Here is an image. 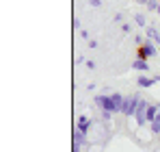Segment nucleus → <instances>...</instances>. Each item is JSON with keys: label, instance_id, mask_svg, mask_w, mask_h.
<instances>
[{"label": "nucleus", "instance_id": "obj_1", "mask_svg": "<svg viewBox=\"0 0 160 152\" xmlns=\"http://www.w3.org/2000/svg\"><path fill=\"white\" fill-rule=\"evenodd\" d=\"M138 102H141V96H136V94H134V96H126V98H123V106H121V113H123V115H128V117L134 115V113H136Z\"/></svg>", "mask_w": 160, "mask_h": 152}, {"label": "nucleus", "instance_id": "obj_2", "mask_svg": "<svg viewBox=\"0 0 160 152\" xmlns=\"http://www.w3.org/2000/svg\"><path fill=\"white\" fill-rule=\"evenodd\" d=\"M95 104H98L102 111L115 113V104H112V98H110V94H100V96H95Z\"/></svg>", "mask_w": 160, "mask_h": 152}, {"label": "nucleus", "instance_id": "obj_3", "mask_svg": "<svg viewBox=\"0 0 160 152\" xmlns=\"http://www.w3.org/2000/svg\"><path fill=\"white\" fill-rule=\"evenodd\" d=\"M147 106H149V104H147V102H145L143 98H141V102H138V106H136V113H134V117H136V122H138V124H145V122H147V120H145Z\"/></svg>", "mask_w": 160, "mask_h": 152}, {"label": "nucleus", "instance_id": "obj_4", "mask_svg": "<svg viewBox=\"0 0 160 152\" xmlns=\"http://www.w3.org/2000/svg\"><path fill=\"white\" fill-rule=\"evenodd\" d=\"M158 113H160V106H158V104H149V106H147V113H145V120L152 124V122L158 117Z\"/></svg>", "mask_w": 160, "mask_h": 152}, {"label": "nucleus", "instance_id": "obj_5", "mask_svg": "<svg viewBox=\"0 0 160 152\" xmlns=\"http://www.w3.org/2000/svg\"><path fill=\"white\" fill-rule=\"evenodd\" d=\"M156 83V78H149V76H138V80H136V85L141 87V89H145V87H152Z\"/></svg>", "mask_w": 160, "mask_h": 152}, {"label": "nucleus", "instance_id": "obj_6", "mask_svg": "<svg viewBox=\"0 0 160 152\" xmlns=\"http://www.w3.org/2000/svg\"><path fill=\"white\" fill-rule=\"evenodd\" d=\"M89 126H91V120H89L87 115H80V117H78V130H80V133H87Z\"/></svg>", "mask_w": 160, "mask_h": 152}, {"label": "nucleus", "instance_id": "obj_7", "mask_svg": "<svg viewBox=\"0 0 160 152\" xmlns=\"http://www.w3.org/2000/svg\"><path fill=\"white\" fill-rule=\"evenodd\" d=\"M143 48H145V52H147V57H156V44H154L152 39H145Z\"/></svg>", "mask_w": 160, "mask_h": 152}, {"label": "nucleus", "instance_id": "obj_8", "mask_svg": "<svg viewBox=\"0 0 160 152\" xmlns=\"http://www.w3.org/2000/svg\"><path fill=\"white\" fill-rule=\"evenodd\" d=\"M147 39H152L154 44H160V33L154 26H147Z\"/></svg>", "mask_w": 160, "mask_h": 152}, {"label": "nucleus", "instance_id": "obj_9", "mask_svg": "<svg viewBox=\"0 0 160 152\" xmlns=\"http://www.w3.org/2000/svg\"><path fill=\"white\" fill-rule=\"evenodd\" d=\"M132 68L138 70V72H149V63H147V61H138V59H136L132 63Z\"/></svg>", "mask_w": 160, "mask_h": 152}, {"label": "nucleus", "instance_id": "obj_10", "mask_svg": "<svg viewBox=\"0 0 160 152\" xmlns=\"http://www.w3.org/2000/svg\"><path fill=\"white\" fill-rule=\"evenodd\" d=\"M87 141V137H84V133H80L78 128H76V133H74V144H78V146H82Z\"/></svg>", "mask_w": 160, "mask_h": 152}, {"label": "nucleus", "instance_id": "obj_11", "mask_svg": "<svg viewBox=\"0 0 160 152\" xmlns=\"http://www.w3.org/2000/svg\"><path fill=\"white\" fill-rule=\"evenodd\" d=\"M145 20H147V18H145L143 13H136V15H134V22H136L138 26H145Z\"/></svg>", "mask_w": 160, "mask_h": 152}, {"label": "nucleus", "instance_id": "obj_12", "mask_svg": "<svg viewBox=\"0 0 160 152\" xmlns=\"http://www.w3.org/2000/svg\"><path fill=\"white\" fill-rule=\"evenodd\" d=\"M158 7H160L158 0H149V2H147V9H149V11H158Z\"/></svg>", "mask_w": 160, "mask_h": 152}, {"label": "nucleus", "instance_id": "obj_13", "mask_svg": "<svg viewBox=\"0 0 160 152\" xmlns=\"http://www.w3.org/2000/svg\"><path fill=\"white\" fill-rule=\"evenodd\" d=\"M152 133H156V135L160 133V117H156V120L152 122Z\"/></svg>", "mask_w": 160, "mask_h": 152}, {"label": "nucleus", "instance_id": "obj_14", "mask_svg": "<svg viewBox=\"0 0 160 152\" xmlns=\"http://www.w3.org/2000/svg\"><path fill=\"white\" fill-rule=\"evenodd\" d=\"M110 117H112V113H108V111H102V120H110Z\"/></svg>", "mask_w": 160, "mask_h": 152}, {"label": "nucleus", "instance_id": "obj_15", "mask_svg": "<svg viewBox=\"0 0 160 152\" xmlns=\"http://www.w3.org/2000/svg\"><path fill=\"white\" fill-rule=\"evenodd\" d=\"M89 4H91V7H100V4H102V0H89Z\"/></svg>", "mask_w": 160, "mask_h": 152}, {"label": "nucleus", "instance_id": "obj_16", "mask_svg": "<svg viewBox=\"0 0 160 152\" xmlns=\"http://www.w3.org/2000/svg\"><path fill=\"white\" fill-rule=\"evenodd\" d=\"M158 13H160V7H158Z\"/></svg>", "mask_w": 160, "mask_h": 152}, {"label": "nucleus", "instance_id": "obj_17", "mask_svg": "<svg viewBox=\"0 0 160 152\" xmlns=\"http://www.w3.org/2000/svg\"><path fill=\"white\" fill-rule=\"evenodd\" d=\"M158 106H160V104H158ZM158 117H160V113H158Z\"/></svg>", "mask_w": 160, "mask_h": 152}]
</instances>
